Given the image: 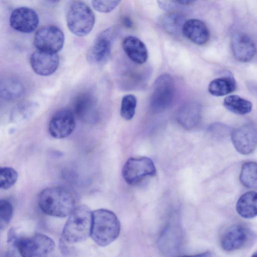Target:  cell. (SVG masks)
I'll list each match as a JSON object with an SVG mask.
<instances>
[{
  "label": "cell",
  "mask_w": 257,
  "mask_h": 257,
  "mask_svg": "<svg viewBox=\"0 0 257 257\" xmlns=\"http://www.w3.org/2000/svg\"><path fill=\"white\" fill-rule=\"evenodd\" d=\"M124 26L127 28H131L133 25L132 20L128 17H125L123 20Z\"/></svg>",
  "instance_id": "d6a6232c"
},
{
  "label": "cell",
  "mask_w": 257,
  "mask_h": 257,
  "mask_svg": "<svg viewBox=\"0 0 257 257\" xmlns=\"http://www.w3.org/2000/svg\"><path fill=\"white\" fill-rule=\"evenodd\" d=\"M196 0H158L159 7L165 11H171L179 6H187Z\"/></svg>",
  "instance_id": "4dcf8cb0"
},
{
  "label": "cell",
  "mask_w": 257,
  "mask_h": 257,
  "mask_svg": "<svg viewBox=\"0 0 257 257\" xmlns=\"http://www.w3.org/2000/svg\"><path fill=\"white\" fill-rule=\"evenodd\" d=\"M231 139L237 152L249 154L257 147V128L251 123L243 124L231 131Z\"/></svg>",
  "instance_id": "9c48e42d"
},
{
  "label": "cell",
  "mask_w": 257,
  "mask_h": 257,
  "mask_svg": "<svg viewBox=\"0 0 257 257\" xmlns=\"http://www.w3.org/2000/svg\"><path fill=\"white\" fill-rule=\"evenodd\" d=\"M75 116L71 109L64 108L57 111L51 117L48 125L50 135L60 139L70 136L75 127Z\"/></svg>",
  "instance_id": "30bf717a"
},
{
  "label": "cell",
  "mask_w": 257,
  "mask_h": 257,
  "mask_svg": "<svg viewBox=\"0 0 257 257\" xmlns=\"http://www.w3.org/2000/svg\"><path fill=\"white\" fill-rule=\"evenodd\" d=\"M45 2L50 5L57 4L60 0H45Z\"/></svg>",
  "instance_id": "836d02e7"
},
{
  "label": "cell",
  "mask_w": 257,
  "mask_h": 257,
  "mask_svg": "<svg viewBox=\"0 0 257 257\" xmlns=\"http://www.w3.org/2000/svg\"><path fill=\"white\" fill-rule=\"evenodd\" d=\"M175 84L172 77L168 74H163L156 80L150 105L155 112H160L169 107L173 103L175 95Z\"/></svg>",
  "instance_id": "52a82bcc"
},
{
  "label": "cell",
  "mask_w": 257,
  "mask_h": 257,
  "mask_svg": "<svg viewBox=\"0 0 257 257\" xmlns=\"http://www.w3.org/2000/svg\"><path fill=\"white\" fill-rule=\"evenodd\" d=\"M182 34L194 43L200 45L206 43L210 36L206 25L201 20L195 19L185 21Z\"/></svg>",
  "instance_id": "e0dca14e"
},
{
  "label": "cell",
  "mask_w": 257,
  "mask_h": 257,
  "mask_svg": "<svg viewBox=\"0 0 257 257\" xmlns=\"http://www.w3.org/2000/svg\"><path fill=\"white\" fill-rule=\"evenodd\" d=\"M185 16L179 12H170L162 17L161 25L168 33L178 35L182 33L183 25L185 22Z\"/></svg>",
  "instance_id": "603a6c76"
},
{
  "label": "cell",
  "mask_w": 257,
  "mask_h": 257,
  "mask_svg": "<svg viewBox=\"0 0 257 257\" xmlns=\"http://www.w3.org/2000/svg\"><path fill=\"white\" fill-rule=\"evenodd\" d=\"M55 246L51 238L38 233L30 237L19 238L16 248L23 256H47L54 252Z\"/></svg>",
  "instance_id": "8992f818"
},
{
  "label": "cell",
  "mask_w": 257,
  "mask_h": 257,
  "mask_svg": "<svg viewBox=\"0 0 257 257\" xmlns=\"http://www.w3.org/2000/svg\"><path fill=\"white\" fill-rule=\"evenodd\" d=\"M249 90L255 95L257 96V84L249 83L247 85Z\"/></svg>",
  "instance_id": "1f68e13d"
},
{
  "label": "cell",
  "mask_w": 257,
  "mask_h": 257,
  "mask_svg": "<svg viewBox=\"0 0 257 257\" xmlns=\"http://www.w3.org/2000/svg\"><path fill=\"white\" fill-rule=\"evenodd\" d=\"M13 212V207L8 200L3 199L0 201V226L1 229L5 228L10 223Z\"/></svg>",
  "instance_id": "f1b7e54d"
},
{
  "label": "cell",
  "mask_w": 257,
  "mask_h": 257,
  "mask_svg": "<svg viewBox=\"0 0 257 257\" xmlns=\"http://www.w3.org/2000/svg\"><path fill=\"white\" fill-rule=\"evenodd\" d=\"M68 29L74 35L84 36L89 34L94 25L95 17L91 9L84 3L76 1L70 6L66 15Z\"/></svg>",
  "instance_id": "277c9868"
},
{
  "label": "cell",
  "mask_w": 257,
  "mask_h": 257,
  "mask_svg": "<svg viewBox=\"0 0 257 257\" xmlns=\"http://www.w3.org/2000/svg\"><path fill=\"white\" fill-rule=\"evenodd\" d=\"M64 35L62 30L55 26H47L39 29L35 33L34 45L38 50L57 53L62 48Z\"/></svg>",
  "instance_id": "ba28073f"
},
{
  "label": "cell",
  "mask_w": 257,
  "mask_h": 257,
  "mask_svg": "<svg viewBox=\"0 0 257 257\" xmlns=\"http://www.w3.org/2000/svg\"><path fill=\"white\" fill-rule=\"evenodd\" d=\"M156 173L153 161L146 157L130 158L122 169V177L130 185H136L147 177L155 176Z\"/></svg>",
  "instance_id": "5b68a950"
},
{
  "label": "cell",
  "mask_w": 257,
  "mask_h": 257,
  "mask_svg": "<svg viewBox=\"0 0 257 257\" xmlns=\"http://www.w3.org/2000/svg\"><path fill=\"white\" fill-rule=\"evenodd\" d=\"M25 91L23 82L16 77H8L1 81V96L7 100L18 99L24 95Z\"/></svg>",
  "instance_id": "ffe728a7"
},
{
  "label": "cell",
  "mask_w": 257,
  "mask_h": 257,
  "mask_svg": "<svg viewBox=\"0 0 257 257\" xmlns=\"http://www.w3.org/2000/svg\"><path fill=\"white\" fill-rule=\"evenodd\" d=\"M231 44L234 57L240 62H249L255 54V44L252 39L245 34H234L231 37Z\"/></svg>",
  "instance_id": "2e32d148"
},
{
  "label": "cell",
  "mask_w": 257,
  "mask_h": 257,
  "mask_svg": "<svg viewBox=\"0 0 257 257\" xmlns=\"http://www.w3.org/2000/svg\"><path fill=\"white\" fill-rule=\"evenodd\" d=\"M71 110L75 117L84 122H95L98 119L96 100L90 93L84 92L76 96Z\"/></svg>",
  "instance_id": "8fae6325"
},
{
  "label": "cell",
  "mask_w": 257,
  "mask_h": 257,
  "mask_svg": "<svg viewBox=\"0 0 257 257\" xmlns=\"http://www.w3.org/2000/svg\"><path fill=\"white\" fill-rule=\"evenodd\" d=\"M121 0H92L93 8L97 11L106 13L112 11Z\"/></svg>",
  "instance_id": "f546056e"
},
{
  "label": "cell",
  "mask_w": 257,
  "mask_h": 257,
  "mask_svg": "<svg viewBox=\"0 0 257 257\" xmlns=\"http://www.w3.org/2000/svg\"><path fill=\"white\" fill-rule=\"evenodd\" d=\"M30 63L35 73L47 76L57 70L59 64V57L57 53L37 50L31 54Z\"/></svg>",
  "instance_id": "5bb4252c"
},
{
  "label": "cell",
  "mask_w": 257,
  "mask_h": 257,
  "mask_svg": "<svg viewBox=\"0 0 257 257\" xmlns=\"http://www.w3.org/2000/svg\"><path fill=\"white\" fill-rule=\"evenodd\" d=\"M137 99L133 94L124 96L121 100L120 115L124 119L129 120L132 119L135 113Z\"/></svg>",
  "instance_id": "4316f807"
},
{
  "label": "cell",
  "mask_w": 257,
  "mask_h": 257,
  "mask_svg": "<svg viewBox=\"0 0 257 257\" xmlns=\"http://www.w3.org/2000/svg\"><path fill=\"white\" fill-rule=\"evenodd\" d=\"M120 224L118 218L112 211L99 209L92 212L91 235L93 241L100 246H106L118 236Z\"/></svg>",
  "instance_id": "3957f363"
},
{
  "label": "cell",
  "mask_w": 257,
  "mask_h": 257,
  "mask_svg": "<svg viewBox=\"0 0 257 257\" xmlns=\"http://www.w3.org/2000/svg\"><path fill=\"white\" fill-rule=\"evenodd\" d=\"M92 212L85 205L73 209L64 225L61 241L68 245L85 240L91 235Z\"/></svg>",
  "instance_id": "7a4b0ae2"
},
{
  "label": "cell",
  "mask_w": 257,
  "mask_h": 257,
  "mask_svg": "<svg viewBox=\"0 0 257 257\" xmlns=\"http://www.w3.org/2000/svg\"><path fill=\"white\" fill-rule=\"evenodd\" d=\"M239 180L244 187L248 188H257V163L248 162L241 167Z\"/></svg>",
  "instance_id": "484cf974"
},
{
  "label": "cell",
  "mask_w": 257,
  "mask_h": 257,
  "mask_svg": "<svg viewBox=\"0 0 257 257\" xmlns=\"http://www.w3.org/2000/svg\"><path fill=\"white\" fill-rule=\"evenodd\" d=\"M224 107L230 111L240 115L250 112L252 105L250 101L236 95H230L223 100Z\"/></svg>",
  "instance_id": "cb8c5ba5"
},
{
  "label": "cell",
  "mask_w": 257,
  "mask_h": 257,
  "mask_svg": "<svg viewBox=\"0 0 257 257\" xmlns=\"http://www.w3.org/2000/svg\"><path fill=\"white\" fill-rule=\"evenodd\" d=\"M250 233L245 227L240 224H234L227 228L220 238L222 249L231 251L240 249L248 242Z\"/></svg>",
  "instance_id": "9a60e30c"
},
{
  "label": "cell",
  "mask_w": 257,
  "mask_h": 257,
  "mask_svg": "<svg viewBox=\"0 0 257 257\" xmlns=\"http://www.w3.org/2000/svg\"><path fill=\"white\" fill-rule=\"evenodd\" d=\"M10 24L14 30L30 33L34 31L39 24V17L33 9L23 7L15 9L10 16Z\"/></svg>",
  "instance_id": "7c38bea8"
},
{
  "label": "cell",
  "mask_w": 257,
  "mask_h": 257,
  "mask_svg": "<svg viewBox=\"0 0 257 257\" xmlns=\"http://www.w3.org/2000/svg\"><path fill=\"white\" fill-rule=\"evenodd\" d=\"M236 210L244 218H252L257 216V192L249 191L242 194L236 202Z\"/></svg>",
  "instance_id": "44dd1931"
},
{
  "label": "cell",
  "mask_w": 257,
  "mask_h": 257,
  "mask_svg": "<svg viewBox=\"0 0 257 257\" xmlns=\"http://www.w3.org/2000/svg\"><path fill=\"white\" fill-rule=\"evenodd\" d=\"M18 178L17 172L13 168L4 167L0 170V185L2 189L10 188L17 182Z\"/></svg>",
  "instance_id": "83f0119b"
},
{
  "label": "cell",
  "mask_w": 257,
  "mask_h": 257,
  "mask_svg": "<svg viewBox=\"0 0 257 257\" xmlns=\"http://www.w3.org/2000/svg\"><path fill=\"white\" fill-rule=\"evenodd\" d=\"M38 108L37 103L25 101L18 104L12 111L11 119L13 122L20 123L31 118Z\"/></svg>",
  "instance_id": "d4e9b609"
},
{
  "label": "cell",
  "mask_w": 257,
  "mask_h": 257,
  "mask_svg": "<svg viewBox=\"0 0 257 257\" xmlns=\"http://www.w3.org/2000/svg\"><path fill=\"white\" fill-rule=\"evenodd\" d=\"M236 86L235 79L232 75H229L211 81L208 90L212 95L221 96L232 92L236 89Z\"/></svg>",
  "instance_id": "7402d4cb"
},
{
  "label": "cell",
  "mask_w": 257,
  "mask_h": 257,
  "mask_svg": "<svg viewBox=\"0 0 257 257\" xmlns=\"http://www.w3.org/2000/svg\"><path fill=\"white\" fill-rule=\"evenodd\" d=\"M122 46L127 56L134 62L142 64L146 62L148 50L141 40L134 36H128L123 40Z\"/></svg>",
  "instance_id": "ac0fdd59"
},
{
  "label": "cell",
  "mask_w": 257,
  "mask_h": 257,
  "mask_svg": "<svg viewBox=\"0 0 257 257\" xmlns=\"http://www.w3.org/2000/svg\"><path fill=\"white\" fill-rule=\"evenodd\" d=\"M112 32L111 29H108L97 37L87 54L89 62L99 64L107 60L111 54Z\"/></svg>",
  "instance_id": "4fadbf2b"
},
{
  "label": "cell",
  "mask_w": 257,
  "mask_h": 257,
  "mask_svg": "<svg viewBox=\"0 0 257 257\" xmlns=\"http://www.w3.org/2000/svg\"><path fill=\"white\" fill-rule=\"evenodd\" d=\"M38 202L44 213L58 217L69 215L75 208V200L72 193L61 187L42 190L38 196Z\"/></svg>",
  "instance_id": "6da1fadb"
},
{
  "label": "cell",
  "mask_w": 257,
  "mask_h": 257,
  "mask_svg": "<svg viewBox=\"0 0 257 257\" xmlns=\"http://www.w3.org/2000/svg\"><path fill=\"white\" fill-rule=\"evenodd\" d=\"M253 256H257V252L254 253L253 255Z\"/></svg>",
  "instance_id": "e575fe53"
},
{
  "label": "cell",
  "mask_w": 257,
  "mask_h": 257,
  "mask_svg": "<svg viewBox=\"0 0 257 257\" xmlns=\"http://www.w3.org/2000/svg\"><path fill=\"white\" fill-rule=\"evenodd\" d=\"M201 118V107L196 102H189L182 106L177 113V119L187 128L195 126Z\"/></svg>",
  "instance_id": "d6986e66"
}]
</instances>
